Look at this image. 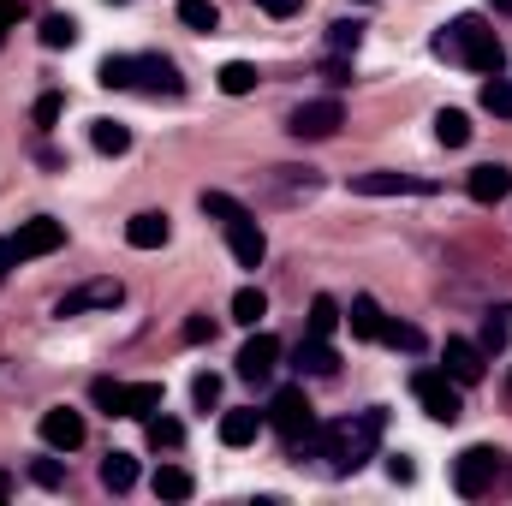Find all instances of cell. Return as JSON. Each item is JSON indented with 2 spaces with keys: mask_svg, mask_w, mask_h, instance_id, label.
<instances>
[{
  "mask_svg": "<svg viewBox=\"0 0 512 506\" xmlns=\"http://www.w3.org/2000/svg\"><path fill=\"white\" fill-rule=\"evenodd\" d=\"M387 429V411H364V417H346V423H322V447H316V459H328V471L334 477H346V471H364L370 459H376V441H382Z\"/></svg>",
  "mask_w": 512,
  "mask_h": 506,
  "instance_id": "6da1fadb",
  "label": "cell"
},
{
  "mask_svg": "<svg viewBox=\"0 0 512 506\" xmlns=\"http://www.w3.org/2000/svg\"><path fill=\"white\" fill-rule=\"evenodd\" d=\"M441 60H459V66H471V72H501L507 66V48H501V36L489 30V18L483 12H459L447 30H435V42H429Z\"/></svg>",
  "mask_w": 512,
  "mask_h": 506,
  "instance_id": "7a4b0ae2",
  "label": "cell"
},
{
  "mask_svg": "<svg viewBox=\"0 0 512 506\" xmlns=\"http://www.w3.org/2000/svg\"><path fill=\"white\" fill-rule=\"evenodd\" d=\"M268 423H274V435L286 441L292 459H316V447H322V423H316V405H310L304 387H280L274 405H268Z\"/></svg>",
  "mask_w": 512,
  "mask_h": 506,
  "instance_id": "3957f363",
  "label": "cell"
},
{
  "mask_svg": "<svg viewBox=\"0 0 512 506\" xmlns=\"http://www.w3.org/2000/svg\"><path fill=\"white\" fill-rule=\"evenodd\" d=\"M90 399L108 411V417H155L161 411V381H96Z\"/></svg>",
  "mask_w": 512,
  "mask_h": 506,
  "instance_id": "277c9868",
  "label": "cell"
},
{
  "mask_svg": "<svg viewBox=\"0 0 512 506\" xmlns=\"http://www.w3.org/2000/svg\"><path fill=\"white\" fill-rule=\"evenodd\" d=\"M411 393H417V405H423L435 423H459V417H465V387L447 376V370H417V376H411Z\"/></svg>",
  "mask_w": 512,
  "mask_h": 506,
  "instance_id": "5b68a950",
  "label": "cell"
},
{
  "mask_svg": "<svg viewBox=\"0 0 512 506\" xmlns=\"http://www.w3.org/2000/svg\"><path fill=\"white\" fill-rule=\"evenodd\" d=\"M495 477H501V453H495V447H465V453L453 459V489H459L465 501L489 495Z\"/></svg>",
  "mask_w": 512,
  "mask_h": 506,
  "instance_id": "8992f818",
  "label": "cell"
},
{
  "mask_svg": "<svg viewBox=\"0 0 512 506\" xmlns=\"http://www.w3.org/2000/svg\"><path fill=\"white\" fill-rule=\"evenodd\" d=\"M120 298H126V286H120L114 274H108V280H84L78 292H66V298L54 304V316H90V310H114Z\"/></svg>",
  "mask_w": 512,
  "mask_h": 506,
  "instance_id": "52a82bcc",
  "label": "cell"
},
{
  "mask_svg": "<svg viewBox=\"0 0 512 506\" xmlns=\"http://www.w3.org/2000/svg\"><path fill=\"white\" fill-rule=\"evenodd\" d=\"M66 245V227L54 221V215H36V221H24L18 233H12V256L18 262H30V256H54Z\"/></svg>",
  "mask_w": 512,
  "mask_h": 506,
  "instance_id": "ba28073f",
  "label": "cell"
},
{
  "mask_svg": "<svg viewBox=\"0 0 512 506\" xmlns=\"http://www.w3.org/2000/svg\"><path fill=\"white\" fill-rule=\"evenodd\" d=\"M358 197H435V179H411V173H352Z\"/></svg>",
  "mask_w": 512,
  "mask_h": 506,
  "instance_id": "9c48e42d",
  "label": "cell"
},
{
  "mask_svg": "<svg viewBox=\"0 0 512 506\" xmlns=\"http://www.w3.org/2000/svg\"><path fill=\"white\" fill-rule=\"evenodd\" d=\"M131 84L155 90V96H179L185 90V78H179V66L167 54H131Z\"/></svg>",
  "mask_w": 512,
  "mask_h": 506,
  "instance_id": "30bf717a",
  "label": "cell"
},
{
  "mask_svg": "<svg viewBox=\"0 0 512 506\" xmlns=\"http://www.w3.org/2000/svg\"><path fill=\"white\" fill-rule=\"evenodd\" d=\"M227 227V251L239 268H262V256H268V239H262V227L251 221V209L245 215H233V221H221Z\"/></svg>",
  "mask_w": 512,
  "mask_h": 506,
  "instance_id": "8fae6325",
  "label": "cell"
},
{
  "mask_svg": "<svg viewBox=\"0 0 512 506\" xmlns=\"http://www.w3.org/2000/svg\"><path fill=\"white\" fill-rule=\"evenodd\" d=\"M340 126H346V108H340V96L304 102V108L292 114V137H334Z\"/></svg>",
  "mask_w": 512,
  "mask_h": 506,
  "instance_id": "7c38bea8",
  "label": "cell"
},
{
  "mask_svg": "<svg viewBox=\"0 0 512 506\" xmlns=\"http://www.w3.org/2000/svg\"><path fill=\"white\" fill-rule=\"evenodd\" d=\"M42 441H48L54 453H72V447H84V417H78L72 405H54V411H42Z\"/></svg>",
  "mask_w": 512,
  "mask_h": 506,
  "instance_id": "4fadbf2b",
  "label": "cell"
},
{
  "mask_svg": "<svg viewBox=\"0 0 512 506\" xmlns=\"http://www.w3.org/2000/svg\"><path fill=\"white\" fill-rule=\"evenodd\" d=\"M274 364H280V340H274V334H251L245 352H239V376L245 381H268L274 376Z\"/></svg>",
  "mask_w": 512,
  "mask_h": 506,
  "instance_id": "5bb4252c",
  "label": "cell"
},
{
  "mask_svg": "<svg viewBox=\"0 0 512 506\" xmlns=\"http://www.w3.org/2000/svg\"><path fill=\"white\" fill-rule=\"evenodd\" d=\"M465 191H471V203H507L512 197V167H501V161L477 167V173L465 179Z\"/></svg>",
  "mask_w": 512,
  "mask_h": 506,
  "instance_id": "9a60e30c",
  "label": "cell"
},
{
  "mask_svg": "<svg viewBox=\"0 0 512 506\" xmlns=\"http://www.w3.org/2000/svg\"><path fill=\"white\" fill-rule=\"evenodd\" d=\"M262 423H268V417H262L256 405H239V411H221V429H215V435H221V447H251L256 435H262Z\"/></svg>",
  "mask_w": 512,
  "mask_h": 506,
  "instance_id": "2e32d148",
  "label": "cell"
},
{
  "mask_svg": "<svg viewBox=\"0 0 512 506\" xmlns=\"http://www.w3.org/2000/svg\"><path fill=\"white\" fill-rule=\"evenodd\" d=\"M447 376L459 381V387H477L483 381V346H471V340H447Z\"/></svg>",
  "mask_w": 512,
  "mask_h": 506,
  "instance_id": "e0dca14e",
  "label": "cell"
},
{
  "mask_svg": "<svg viewBox=\"0 0 512 506\" xmlns=\"http://www.w3.org/2000/svg\"><path fill=\"white\" fill-rule=\"evenodd\" d=\"M126 245L131 251H161V245H167V215H161V209L131 215L126 221Z\"/></svg>",
  "mask_w": 512,
  "mask_h": 506,
  "instance_id": "ac0fdd59",
  "label": "cell"
},
{
  "mask_svg": "<svg viewBox=\"0 0 512 506\" xmlns=\"http://www.w3.org/2000/svg\"><path fill=\"white\" fill-rule=\"evenodd\" d=\"M292 358H298V376H334V370H340V352H334L328 340H316V334H304Z\"/></svg>",
  "mask_w": 512,
  "mask_h": 506,
  "instance_id": "d6986e66",
  "label": "cell"
},
{
  "mask_svg": "<svg viewBox=\"0 0 512 506\" xmlns=\"http://www.w3.org/2000/svg\"><path fill=\"white\" fill-rule=\"evenodd\" d=\"M346 322H352V340H382V304L370 298V292H358L352 298V310H346Z\"/></svg>",
  "mask_w": 512,
  "mask_h": 506,
  "instance_id": "ffe728a7",
  "label": "cell"
},
{
  "mask_svg": "<svg viewBox=\"0 0 512 506\" xmlns=\"http://www.w3.org/2000/svg\"><path fill=\"white\" fill-rule=\"evenodd\" d=\"M346 316H340V304L328 298V292H316V304H310V322H304V334H316V340H334V328H340Z\"/></svg>",
  "mask_w": 512,
  "mask_h": 506,
  "instance_id": "44dd1931",
  "label": "cell"
},
{
  "mask_svg": "<svg viewBox=\"0 0 512 506\" xmlns=\"http://www.w3.org/2000/svg\"><path fill=\"white\" fill-rule=\"evenodd\" d=\"M435 137H441L447 149H465V143H471V114H465V108H441V114H435Z\"/></svg>",
  "mask_w": 512,
  "mask_h": 506,
  "instance_id": "7402d4cb",
  "label": "cell"
},
{
  "mask_svg": "<svg viewBox=\"0 0 512 506\" xmlns=\"http://www.w3.org/2000/svg\"><path fill=\"white\" fill-rule=\"evenodd\" d=\"M131 483H137V459H131V453H108V459H102V489H108V495H126Z\"/></svg>",
  "mask_w": 512,
  "mask_h": 506,
  "instance_id": "603a6c76",
  "label": "cell"
},
{
  "mask_svg": "<svg viewBox=\"0 0 512 506\" xmlns=\"http://www.w3.org/2000/svg\"><path fill=\"white\" fill-rule=\"evenodd\" d=\"M191 489H197V483H191L185 465H161V471H155V495H161V501H191Z\"/></svg>",
  "mask_w": 512,
  "mask_h": 506,
  "instance_id": "cb8c5ba5",
  "label": "cell"
},
{
  "mask_svg": "<svg viewBox=\"0 0 512 506\" xmlns=\"http://www.w3.org/2000/svg\"><path fill=\"white\" fill-rule=\"evenodd\" d=\"M262 316H268V292H262V286H239V292H233V322L256 328Z\"/></svg>",
  "mask_w": 512,
  "mask_h": 506,
  "instance_id": "d4e9b609",
  "label": "cell"
},
{
  "mask_svg": "<svg viewBox=\"0 0 512 506\" xmlns=\"http://www.w3.org/2000/svg\"><path fill=\"white\" fill-rule=\"evenodd\" d=\"M90 143L102 149V155H126L131 149V131L120 120H90Z\"/></svg>",
  "mask_w": 512,
  "mask_h": 506,
  "instance_id": "484cf974",
  "label": "cell"
},
{
  "mask_svg": "<svg viewBox=\"0 0 512 506\" xmlns=\"http://www.w3.org/2000/svg\"><path fill=\"white\" fill-rule=\"evenodd\" d=\"M215 84H221L227 96H251V90H256V66H251V60H227V66L215 72Z\"/></svg>",
  "mask_w": 512,
  "mask_h": 506,
  "instance_id": "4316f807",
  "label": "cell"
},
{
  "mask_svg": "<svg viewBox=\"0 0 512 506\" xmlns=\"http://www.w3.org/2000/svg\"><path fill=\"white\" fill-rule=\"evenodd\" d=\"M72 42H78V18L48 12V18H42V48H72Z\"/></svg>",
  "mask_w": 512,
  "mask_h": 506,
  "instance_id": "83f0119b",
  "label": "cell"
},
{
  "mask_svg": "<svg viewBox=\"0 0 512 506\" xmlns=\"http://www.w3.org/2000/svg\"><path fill=\"white\" fill-rule=\"evenodd\" d=\"M179 24H191V30H221V6H215V0H179Z\"/></svg>",
  "mask_w": 512,
  "mask_h": 506,
  "instance_id": "f1b7e54d",
  "label": "cell"
},
{
  "mask_svg": "<svg viewBox=\"0 0 512 506\" xmlns=\"http://www.w3.org/2000/svg\"><path fill=\"white\" fill-rule=\"evenodd\" d=\"M96 84H102V90H131V54H108V60L96 66Z\"/></svg>",
  "mask_w": 512,
  "mask_h": 506,
  "instance_id": "f546056e",
  "label": "cell"
},
{
  "mask_svg": "<svg viewBox=\"0 0 512 506\" xmlns=\"http://www.w3.org/2000/svg\"><path fill=\"white\" fill-rule=\"evenodd\" d=\"M483 108H489V114H501V120H512V78L489 72V84H483Z\"/></svg>",
  "mask_w": 512,
  "mask_h": 506,
  "instance_id": "4dcf8cb0",
  "label": "cell"
},
{
  "mask_svg": "<svg viewBox=\"0 0 512 506\" xmlns=\"http://www.w3.org/2000/svg\"><path fill=\"white\" fill-rule=\"evenodd\" d=\"M143 423H149V447H155V453H161V447L173 453V447L185 441V423H173V417H143Z\"/></svg>",
  "mask_w": 512,
  "mask_h": 506,
  "instance_id": "1f68e13d",
  "label": "cell"
},
{
  "mask_svg": "<svg viewBox=\"0 0 512 506\" xmlns=\"http://www.w3.org/2000/svg\"><path fill=\"white\" fill-rule=\"evenodd\" d=\"M358 42H364V24H358V18H340V24L328 30V48H334V54H358Z\"/></svg>",
  "mask_w": 512,
  "mask_h": 506,
  "instance_id": "d6a6232c",
  "label": "cell"
},
{
  "mask_svg": "<svg viewBox=\"0 0 512 506\" xmlns=\"http://www.w3.org/2000/svg\"><path fill=\"white\" fill-rule=\"evenodd\" d=\"M382 340L393 352H423V334H417L411 322H382Z\"/></svg>",
  "mask_w": 512,
  "mask_h": 506,
  "instance_id": "836d02e7",
  "label": "cell"
},
{
  "mask_svg": "<svg viewBox=\"0 0 512 506\" xmlns=\"http://www.w3.org/2000/svg\"><path fill=\"white\" fill-rule=\"evenodd\" d=\"M507 316H489V322H483V340H477V346H483V358H495V352H507Z\"/></svg>",
  "mask_w": 512,
  "mask_h": 506,
  "instance_id": "e575fe53",
  "label": "cell"
},
{
  "mask_svg": "<svg viewBox=\"0 0 512 506\" xmlns=\"http://www.w3.org/2000/svg\"><path fill=\"white\" fill-rule=\"evenodd\" d=\"M203 215H215V221H233V215H245V203H233L227 191H203Z\"/></svg>",
  "mask_w": 512,
  "mask_h": 506,
  "instance_id": "d590c367",
  "label": "cell"
},
{
  "mask_svg": "<svg viewBox=\"0 0 512 506\" xmlns=\"http://www.w3.org/2000/svg\"><path fill=\"white\" fill-rule=\"evenodd\" d=\"M191 399H197L203 411H215V405H221V376H197L191 381Z\"/></svg>",
  "mask_w": 512,
  "mask_h": 506,
  "instance_id": "8d00e7d4",
  "label": "cell"
},
{
  "mask_svg": "<svg viewBox=\"0 0 512 506\" xmlns=\"http://www.w3.org/2000/svg\"><path fill=\"white\" fill-rule=\"evenodd\" d=\"M60 114H66V96H54V90H48V96H36V126H54Z\"/></svg>",
  "mask_w": 512,
  "mask_h": 506,
  "instance_id": "74e56055",
  "label": "cell"
},
{
  "mask_svg": "<svg viewBox=\"0 0 512 506\" xmlns=\"http://www.w3.org/2000/svg\"><path fill=\"white\" fill-rule=\"evenodd\" d=\"M30 477H36L42 489H60V483H66V471H60V459H36V465H30Z\"/></svg>",
  "mask_w": 512,
  "mask_h": 506,
  "instance_id": "f35d334b",
  "label": "cell"
},
{
  "mask_svg": "<svg viewBox=\"0 0 512 506\" xmlns=\"http://www.w3.org/2000/svg\"><path fill=\"white\" fill-rule=\"evenodd\" d=\"M179 334H185V346H203V340H215V322H209V316H191Z\"/></svg>",
  "mask_w": 512,
  "mask_h": 506,
  "instance_id": "ab89813d",
  "label": "cell"
},
{
  "mask_svg": "<svg viewBox=\"0 0 512 506\" xmlns=\"http://www.w3.org/2000/svg\"><path fill=\"white\" fill-rule=\"evenodd\" d=\"M387 477H393V483H411V477H417V465H411L405 453H393V459H387Z\"/></svg>",
  "mask_w": 512,
  "mask_h": 506,
  "instance_id": "60d3db41",
  "label": "cell"
},
{
  "mask_svg": "<svg viewBox=\"0 0 512 506\" xmlns=\"http://www.w3.org/2000/svg\"><path fill=\"white\" fill-rule=\"evenodd\" d=\"M256 6H262V12H268V18H292V12H298V6H304V0H256Z\"/></svg>",
  "mask_w": 512,
  "mask_h": 506,
  "instance_id": "b9f144b4",
  "label": "cell"
},
{
  "mask_svg": "<svg viewBox=\"0 0 512 506\" xmlns=\"http://www.w3.org/2000/svg\"><path fill=\"white\" fill-rule=\"evenodd\" d=\"M0 24H6V30L24 24V0H0Z\"/></svg>",
  "mask_w": 512,
  "mask_h": 506,
  "instance_id": "7bdbcfd3",
  "label": "cell"
},
{
  "mask_svg": "<svg viewBox=\"0 0 512 506\" xmlns=\"http://www.w3.org/2000/svg\"><path fill=\"white\" fill-rule=\"evenodd\" d=\"M12 262H18V256H12V239H0V280L12 274Z\"/></svg>",
  "mask_w": 512,
  "mask_h": 506,
  "instance_id": "ee69618b",
  "label": "cell"
},
{
  "mask_svg": "<svg viewBox=\"0 0 512 506\" xmlns=\"http://www.w3.org/2000/svg\"><path fill=\"white\" fill-rule=\"evenodd\" d=\"M0 495H12V477H6V471H0Z\"/></svg>",
  "mask_w": 512,
  "mask_h": 506,
  "instance_id": "f6af8a7d",
  "label": "cell"
},
{
  "mask_svg": "<svg viewBox=\"0 0 512 506\" xmlns=\"http://www.w3.org/2000/svg\"><path fill=\"white\" fill-rule=\"evenodd\" d=\"M489 6H495V12H512V0H489Z\"/></svg>",
  "mask_w": 512,
  "mask_h": 506,
  "instance_id": "bcb514c9",
  "label": "cell"
},
{
  "mask_svg": "<svg viewBox=\"0 0 512 506\" xmlns=\"http://www.w3.org/2000/svg\"><path fill=\"white\" fill-rule=\"evenodd\" d=\"M507 399H512V376H507Z\"/></svg>",
  "mask_w": 512,
  "mask_h": 506,
  "instance_id": "7dc6e473",
  "label": "cell"
},
{
  "mask_svg": "<svg viewBox=\"0 0 512 506\" xmlns=\"http://www.w3.org/2000/svg\"><path fill=\"white\" fill-rule=\"evenodd\" d=\"M0 42H6V24H0Z\"/></svg>",
  "mask_w": 512,
  "mask_h": 506,
  "instance_id": "c3c4849f",
  "label": "cell"
},
{
  "mask_svg": "<svg viewBox=\"0 0 512 506\" xmlns=\"http://www.w3.org/2000/svg\"><path fill=\"white\" fill-rule=\"evenodd\" d=\"M108 6H120V0H108Z\"/></svg>",
  "mask_w": 512,
  "mask_h": 506,
  "instance_id": "681fc988",
  "label": "cell"
}]
</instances>
